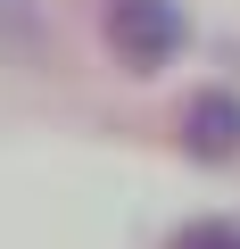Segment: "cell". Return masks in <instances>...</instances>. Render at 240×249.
I'll list each match as a JSON object with an SVG mask.
<instances>
[{
  "instance_id": "1",
  "label": "cell",
  "mask_w": 240,
  "mask_h": 249,
  "mask_svg": "<svg viewBox=\"0 0 240 249\" xmlns=\"http://www.w3.org/2000/svg\"><path fill=\"white\" fill-rule=\"evenodd\" d=\"M182 42H191V25H182L174 0H108V58L125 67V75H158V67H174Z\"/></svg>"
},
{
  "instance_id": "2",
  "label": "cell",
  "mask_w": 240,
  "mask_h": 249,
  "mask_svg": "<svg viewBox=\"0 0 240 249\" xmlns=\"http://www.w3.org/2000/svg\"><path fill=\"white\" fill-rule=\"evenodd\" d=\"M182 150H191L199 166H232V158H240V91L207 83V91L182 108Z\"/></svg>"
},
{
  "instance_id": "3",
  "label": "cell",
  "mask_w": 240,
  "mask_h": 249,
  "mask_svg": "<svg viewBox=\"0 0 240 249\" xmlns=\"http://www.w3.org/2000/svg\"><path fill=\"white\" fill-rule=\"evenodd\" d=\"M166 249H240V224H232V216H199V224H182Z\"/></svg>"
}]
</instances>
